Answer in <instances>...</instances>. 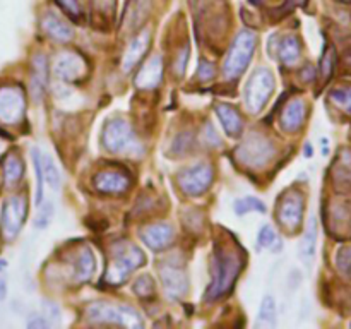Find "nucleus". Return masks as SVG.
Returning <instances> with one entry per match:
<instances>
[{"label":"nucleus","mask_w":351,"mask_h":329,"mask_svg":"<svg viewBox=\"0 0 351 329\" xmlns=\"http://www.w3.org/2000/svg\"><path fill=\"white\" fill-rule=\"evenodd\" d=\"M53 71L62 81L74 82L75 79H79L86 72V62L77 53H64L55 62Z\"/></svg>","instance_id":"f8f14e48"},{"label":"nucleus","mask_w":351,"mask_h":329,"mask_svg":"<svg viewBox=\"0 0 351 329\" xmlns=\"http://www.w3.org/2000/svg\"><path fill=\"white\" fill-rule=\"evenodd\" d=\"M134 293L139 297H147V295L154 293V283L149 276H139L134 283Z\"/></svg>","instance_id":"c9c22d12"},{"label":"nucleus","mask_w":351,"mask_h":329,"mask_svg":"<svg viewBox=\"0 0 351 329\" xmlns=\"http://www.w3.org/2000/svg\"><path fill=\"white\" fill-rule=\"evenodd\" d=\"M26 112V98L21 86H2L0 88V122L14 125L23 120Z\"/></svg>","instance_id":"6e6552de"},{"label":"nucleus","mask_w":351,"mask_h":329,"mask_svg":"<svg viewBox=\"0 0 351 329\" xmlns=\"http://www.w3.org/2000/svg\"><path fill=\"white\" fill-rule=\"evenodd\" d=\"M27 215V199L24 195H12L3 202L2 216H0V232L3 240L10 242L23 228Z\"/></svg>","instance_id":"423d86ee"},{"label":"nucleus","mask_w":351,"mask_h":329,"mask_svg":"<svg viewBox=\"0 0 351 329\" xmlns=\"http://www.w3.org/2000/svg\"><path fill=\"white\" fill-rule=\"evenodd\" d=\"M259 322L261 324H267L274 326L276 322V304H274L273 297H264L263 304H261V310H259Z\"/></svg>","instance_id":"c85d7f7f"},{"label":"nucleus","mask_w":351,"mask_h":329,"mask_svg":"<svg viewBox=\"0 0 351 329\" xmlns=\"http://www.w3.org/2000/svg\"><path fill=\"white\" fill-rule=\"evenodd\" d=\"M149 0H134L129 12H127V24H129V27H139L144 23V19L149 14Z\"/></svg>","instance_id":"393cba45"},{"label":"nucleus","mask_w":351,"mask_h":329,"mask_svg":"<svg viewBox=\"0 0 351 329\" xmlns=\"http://www.w3.org/2000/svg\"><path fill=\"white\" fill-rule=\"evenodd\" d=\"M237 215H245V212L250 211H259V212H266V206H264L263 201L256 197H245V199H239L235 201V206H233Z\"/></svg>","instance_id":"c756f323"},{"label":"nucleus","mask_w":351,"mask_h":329,"mask_svg":"<svg viewBox=\"0 0 351 329\" xmlns=\"http://www.w3.org/2000/svg\"><path fill=\"white\" fill-rule=\"evenodd\" d=\"M149 38H151L149 31H143V33H139L132 41H130V45L125 50V55H123L122 58L123 72L132 71L134 65L141 60L144 51H146L147 47H149Z\"/></svg>","instance_id":"aec40b11"},{"label":"nucleus","mask_w":351,"mask_h":329,"mask_svg":"<svg viewBox=\"0 0 351 329\" xmlns=\"http://www.w3.org/2000/svg\"><path fill=\"white\" fill-rule=\"evenodd\" d=\"M332 182L339 191H351V151H343L332 167Z\"/></svg>","instance_id":"412c9836"},{"label":"nucleus","mask_w":351,"mask_h":329,"mask_svg":"<svg viewBox=\"0 0 351 329\" xmlns=\"http://www.w3.org/2000/svg\"><path fill=\"white\" fill-rule=\"evenodd\" d=\"M213 182V168L209 164H197L187 168L178 175V185L189 195H201Z\"/></svg>","instance_id":"9d476101"},{"label":"nucleus","mask_w":351,"mask_h":329,"mask_svg":"<svg viewBox=\"0 0 351 329\" xmlns=\"http://www.w3.org/2000/svg\"><path fill=\"white\" fill-rule=\"evenodd\" d=\"M5 266H7L5 260H0V269H3V267H5Z\"/></svg>","instance_id":"c03bdc74"},{"label":"nucleus","mask_w":351,"mask_h":329,"mask_svg":"<svg viewBox=\"0 0 351 329\" xmlns=\"http://www.w3.org/2000/svg\"><path fill=\"white\" fill-rule=\"evenodd\" d=\"M298 55H300V43L295 36H287L280 45V58L283 64L293 65L297 64Z\"/></svg>","instance_id":"a878e982"},{"label":"nucleus","mask_w":351,"mask_h":329,"mask_svg":"<svg viewBox=\"0 0 351 329\" xmlns=\"http://www.w3.org/2000/svg\"><path fill=\"white\" fill-rule=\"evenodd\" d=\"M38 216H36V221H34V225L38 226V228H45V226H48V223L51 221V218H53V206H51V202H41L40 206H38Z\"/></svg>","instance_id":"72a5a7b5"},{"label":"nucleus","mask_w":351,"mask_h":329,"mask_svg":"<svg viewBox=\"0 0 351 329\" xmlns=\"http://www.w3.org/2000/svg\"><path fill=\"white\" fill-rule=\"evenodd\" d=\"M27 328H31V329L48 328V322H47V319L41 317V315H34V317L29 319V322H27Z\"/></svg>","instance_id":"a19ab883"},{"label":"nucleus","mask_w":351,"mask_h":329,"mask_svg":"<svg viewBox=\"0 0 351 329\" xmlns=\"http://www.w3.org/2000/svg\"><path fill=\"white\" fill-rule=\"evenodd\" d=\"M161 77H163V62L160 57H151L143 65V69H139L134 82L141 89H153L160 84Z\"/></svg>","instance_id":"4468645a"},{"label":"nucleus","mask_w":351,"mask_h":329,"mask_svg":"<svg viewBox=\"0 0 351 329\" xmlns=\"http://www.w3.org/2000/svg\"><path fill=\"white\" fill-rule=\"evenodd\" d=\"M89 321L93 322H110V324L125 326V328H143V319L134 308L127 305H112V304H91L86 310Z\"/></svg>","instance_id":"7ed1b4c3"},{"label":"nucleus","mask_w":351,"mask_h":329,"mask_svg":"<svg viewBox=\"0 0 351 329\" xmlns=\"http://www.w3.org/2000/svg\"><path fill=\"white\" fill-rule=\"evenodd\" d=\"M48 81V62L43 53L34 55L31 64V95L36 101H40L45 95Z\"/></svg>","instance_id":"2eb2a0df"},{"label":"nucleus","mask_w":351,"mask_h":329,"mask_svg":"<svg viewBox=\"0 0 351 329\" xmlns=\"http://www.w3.org/2000/svg\"><path fill=\"white\" fill-rule=\"evenodd\" d=\"M243 260L235 250H216L215 259V274H213V281L208 288L206 297L209 300H216L228 293L235 284L237 278H239L240 271H242Z\"/></svg>","instance_id":"f257e3e1"},{"label":"nucleus","mask_w":351,"mask_h":329,"mask_svg":"<svg viewBox=\"0 0 351 329\" xmlns=\"http://www.w3.org/2000/svg\"><path fill=\"white\" fill-rule=\"evenodd\" d=\"M336 264H338V269L341 271L345 276L351 278V247H343V249H339L338 257H336Z\"/></svg>","instance_id":"f704fd0d"},{"label":"nucleus","mask_w":351,"mask_h":329,"mask_svg":"<svg viewBox=\"0 0 351 329\" xmlns=\"http://www.w3.org/2000/svg\"><path fill=\"white\" fill-rule=\"evenodd\" d=\"M57 3L69 14V16L74 17V19H77V17L82 14L79 0H57Z\"/></svg>","instance_id":"4c0bfd02"},{"label":"nucleus","mask_w":351,"mask_h":329,"mask_svg":"<svg viewBox=\"0 0 351 329\" xmlns=\"http://www.w3.org/2000/svg\"><path fill=\"white\" fill-rule=\"evenodd\" d=\"M5 295H7V283L3 278H0V302L5 298Z\"/></svg>","instance_id":"79ce46f5"},{"label":"nucleus","mask_w":351,"mask_h":329,"mask_svg":"<svg viewBox=\"0 0 351 329\" xmlns=\"http://www.w3.org/2000/svg\"><path fill=\"white\" fill-rule=\"evenodd\" d=\"M216 115L219 117V122H221L223 129L226 130V134L232 137L240 136L242 132V117L239 115L235 108H232L230 105H216Z\"/></svg>","instance_id":"4be33fe9"},{"label":"nucleus","mask_w":351,"mask_h":329,"mask_svg":"<svg viewBox=\"0 0 351 329\" xmlns=\"http://www.w3.org/2000/svg\"><path fill=\"white\" fill-rule=\"evenodd\" d=\"M257 243H259L261 247H271V249H273V245H276L278 249H280V245H281L280 239H278V233L274 232L273 226H269V225H266L261 228L259 235H257Z\"/></svg>","instance_id":"2f4dec72"},{"label":"nucleus","mask_w":351,"mask_h":329,"mask_svg":"<svg viewBox=\"0 0 351 329\" xmlns=\"http://www.w3.org/2000/svg\"><path fill=\"white\" fill-rule=\"evenodd\" d=\"M314 243H315V221L312 219L311 225H308L307 228V235H305L304 239V249H302V252H304L305 257H311L312 254H314Z\"/></svg>","instance_id":"e433bc0d"},{"label":"nucleus","mask_w":351,"mask_h":329,"mask_svg":"<svg viewBox=\"0 0 351 329\" xmlns=\"http://www.w3.org/2000/svg\"><path fill=\"white\" fill-rule=\"evenodd\" d=\"M254 48H256V34L249 29L240 31L239 36L233 41L232 48H230L228 57L225 60V67H223L226 77L235 79L245 71V67L252 60Z\"/></svg>","instance_id":"20e7f679"},{"label":"nucleus","mask_w":351,"mask_h":329,"mask_svg":"<svg viewBox=\"0 0 351 329\" xmlns=\"http://www.w3.org/2000/svg\"><path fill=\"white\" fill-rule=\"evenodd\" d=\"M144 254L143 250L137 249V247L130 245V243H120L113 249V260L110 264V267L106 269L105 281L112 287L117 284L125 283L127 278H129L130 271L137 269L144 264Z\"/></svg>","instance_id":"f03ea898"},{"label":"nucleus","mask_w":351,"mask_h":329,"mask_svg":"<svg viewBox=\"0 0 351 329\" xmlns=\"http://www.w3.org/2000/svg\"><path fill=\"white\" fill-rule=\"evenodd\" d=\"M329 99L335 103L338 108L351 115V86H345V88H336L332 89Z\"/></svg>","instance_id":"bb28decb"},{"label":"nucleus","mask_w":351,"mask_h":329,"mask_svg":"<svg viewBox=\"0 0 351 329\" xmlns=\"http://www.w3.org/2000/svg\"><path fill=\"white\" fill-rule=\"evenodd\" d=\"M335 48L329 47L328 50H326L324 57H322V62H321V77L322 81H328L329 77H331L332 71H335Z\"/></svg>","instance_id":"473e14b6"},{"label":"nucleus","mask_w":351,"mask_h":329,"mask_svg":"<svg viewBox=\"0 0 351 329\" xmlns=\"http://www.w3.org/2000/svg\"><path fill=\"white\" fill-rule=\"evenodd\" d=\"M103 143H105L106 149L112 153H129L139 147V143L136 139V134L132 132L129 123L125 120H112L108 125L105 127V134H103Z\"/></svg>","instance_id":"1a4fd4ad"},{"label":"nucleus","mask_w":351,"mask_h":329,"mask_svg":"<svg viewBox=\"0 0 351 329\" xmlns=\"http://www.w3.org/2000/svg\"><path fill=\"white\" fill-rule=\"evenodd\" d=\"M345 60H346V65H348V67L351 69V51H348V53H346Z\"/></svg>","instance_id":"37998d69"},{"label":"nucleus","mask_w":351,"mask_h":329,"mask_svg":"<svg viewBox=\"0 0 351 329\" xmlns=\"http://www.w3.org/2000/svg\"><path fill=\"white\" fill-rule=\"evenodd\" d=\"M130 180L127 175H123L122 171L115 170H106L99 171L95 177V187L99 192H105V194H119V192H125L129 188Z\"/></svg>","instance_id":"ddd939ff"},{"label":"nucleus","mask_w":351,"mask_h":329,"mask_svg":"<svg viewBox=\"0 0 351 329\" xmlns=\"http://www.w3.org/2000/svg\"><path fill=\"white\" fill-rule=\"evenodd\" d=\"M274 91V77L267 69H259L249 79L245 88V105L252 113L261 112Z\"/></svg>","instance_id":"39448f33"},{"label":"nucleus","mask_w":351,"mask_h":329,"mask_svg":"<svg viewBox=\"0 0 351 329\" xmlns=\"http://www.w3.org/2000/svg\"><path fill=\"white\" fill-rule=\"evenodd\" d=\"M161 281H163L165 288H167V293L173 298L182 297L187 291V276L184 274V271L177 269L175 266L161 267Z\"/></svg>","instance_id":"f3484780"},{"label":"nucleus","mask_w":351,"mask_h":329,"mask_svg":"<svg viewBox=\"0 0 351 329\" xmlns=\"http://www.w3.org/2000/svg\"><path fill=\"white\" fill-rule=\"evenodd\" d=\"M189 58V47H184V50L178 53V62H175V74L182 75L185 71V62Z\"/></svg>","instance_id":"ea45409f"},{"label":"nucleus","mask_w":351,"mask_h":329,"mask_svg":"<svg viewBox=\"0 0 351 329\" xmlns=\"http://www.w3.org/2000/svg\"><path fill=\"white\" fill-rule=\"evenodd\" d=\"M175 239L173 228L167 223H158V225H151L144 230L143 240L146 245H149L153 250L167 249Z\"/></svg>","instance_id":"dca6fc26"},{"label":"nucleus","mask_w":351,"mask_h":329,"mask_svg":"<svg viewBox=\"0 0 351 329\" xmlns=\"http://www.w3.org/2000/svg\"><path fill=\"white\" fill-rule=\"evenodd\" d=\"M2 168H3V178H5L7 185H16L17 182L23 178L24 164H23V160H21L17 154L14 153L7 154L5 160H3Z\"/></svg>","instance_id":"b1692460"},{"label":"nucleus","mask_w":351,"mask_h":329,"mask_svg":"<svg viewBox=\"0 0 351 329\" xmlns=\"http://www.w3.org/2000/svg\"><path fill=\"white\" fill-rule=\"evenodd\" d=\"M274 147L266 137L263 136H250L243 141L242 146L237 149V158H239L240 163H243L245 167L250 168H259L264 167L267 161L273 158Z\"/></svg>","instance_id":"0eeeda50"},{"label":"nucleus","mask_w":351,"mask_h":329,"mask_svg":"<svg viewBox=\"0 0 351 329\" xmlns=\"http://www.w3.org/2000/svg\"><path fill=\"white\" fill-rule=\"evenodd\" d=\"M41 27L48 36L60 41V43L72 40V36H74V29L64 19H60L57 14H45L43 19H41Z\"/></svg>","instance_id":"6ab92c4d"},{"label":"nucleus","mask_w":351,"mask_h":329,"mask_svg":"<svg viewBox=\"0 0 351 329\" xmlns=\"http://www.w3.org/2000/svg\"><path fill=\"white\" fill-rule=\"evenodd\" d=\"M302 216H304V199L297 194L285 195L280 209H278V219H280L281 226L295 232L300 226Z\"/></svg>","instance_id":"9b49d317"},{"label":"nucleus","mask_w":351,"mask_h":329,"mask_svg":"<svg viewBox=\"0 0 351 329\" xmlns=\"http://www.w3.org/2000/svg\"><path fill=\"white\" fill-rule=\"evenodd\" d=\"M199 77H201L202 81H209V79L215 77V65L208 60L201 62V64H199Z\"/></svg>","instance_id":"58836bf2"},{"label":"nucleus","mask_w":351,"mask_h":329,"mask_svg":"<svg viewBox=\"0 0 351 329\" xmlns=\"http://www.w3.org/2000/svg\"><path fill=\"white\" fill-rule=\"evenodd\" d=\"M305 115H307V105H305L304 99H291L283 110V115H281V123H283V129L288 132H297L298 129L304 123Z\"/></svg>","instance_id":"a211bd4d"},{"label":"nucleus","mask_w":351,"mask_h":329,"mask_svg":"<svg viewBox=\"0 0 351 329\" xmlns=\"http://www.w3.org/2000/svg\"><path fill=\"white\" fill-rule=\"evenodd\" d=\"M41 161H43V173L45 182L50 185L51 188L60 187V173H58L57 167H55L53 160L48 154H41Z\"/></svg>","instance_id":"cd10ccee"},{"label":"nucleus","mask_w":351,"mask_h":329,"mask_svg":"<svg viewBox=\"0 0 351 329\" xmlns=\"http://www.w3.org/2000/svg\"><path fill=\"white\" fill-rule=\"evenodd\" d=\"M33 163L34 170H36L38 178V188H36V206L43 202V184H45V173H43V161H41V153L38 149H33Z\"/></svg>","instance_id":"7c9ffc66"},{"label":"nucleus","mask_w":351,"mask_h":329,"mask_svg":"<svg viewBox=\"0 0 351 329\" xmlns=\"http://www.w3.org/2000/svg\"><path fill=\"white\" fill-rule=\"evenodd\" d=\"M96 269L95 256H93L91 250L88 247H82L77 254V259H75V280L77 281H88L93 276Z\"/></svg>","instance_id":"5701e85b"}]
</instances>
